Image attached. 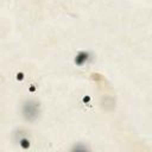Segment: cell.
Masks as SVG:
<instances>
[{
	"instance_id": "1",
	"label": "cell",
	"mask_w": 152,
	"mask_h": 152,
	"mask_svg": "<svg viewBox=\"0 0 152 152\" xmlns=\"http://www.w3.org/2000/svg\"><path fill=\"white\" fill-rule=\"evenodd\" d=\"M38 103L33 102V101H28L25 106H24V114L28 120H34L38 116Z\"/></svg>"
},
{
	"instance_id": "2",
	"label": "cell",
	"mask_w": 152,
	"mask_h": 152,
	"mask_svg": "<svg viewBox=\"0 0 152 152\" xmlns=\"http://www.w3.org/2000/svg\"><path fill=\"white\" fill-rule=\"evenodd\" d=\"M71 152H89L83 145H78V146H76Z\"/></svg>"
}]
</instances>
